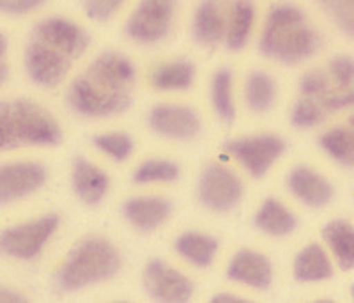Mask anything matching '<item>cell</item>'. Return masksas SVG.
Segmentation results:
<instances>
[{
	"label": "cell",
	"instance_id": "obj_6",
	"mask_svg": "<svg viewBox=\"0 0 354 303\" xmlns=\"http://www.w3.org/2000/svg\"><path fill=\"white\" fill-rule=\"evenodd\" d=\"M59 222V217L52 213L6 229L0 235V254L17 259H34L55 235Z\"/></svg>",
	"mask_w": 354,
	"mask_h": 303
},
{
	"label": "cell",
	"instance_id": "obj_1",
	"mask_svg": "<svg viewBox=\"0 0 354 303\" xmlns=\"http://www.w3.org/2000/svg\"><path fill=\"white\" fill-rule=\"evenodd\" d=\"M321 39L299 6L280 2L266 15L259 50L268 59L298 64L317 52Z\"/></svg>",
	"mask_w": 354,
	"mask_h": 303
},
{
	"label": "cell",
	"instance_id": "obj_31",
	"mask_svg": "<svg viewBox=\"0 0 354 303\" xmlns=\"http://www.w3.org/2000/svg\"><path fill=\"white\" fill-rule=\"evenodd\" d=\"M326 119V109L314 98L303 96L290 110V122L294 128L306 129L321 125Z\"/></svg>",
	"mask_w": 354,
	"mask_h": 303
},
{
	"label": "cell",
	"instance_id": "obj_42",
	"mask_svg": "<svg viewBox=\"0 0 354 303\" xmlns=\"http://www.w3.org/2000/svg\"><path fill=\"white\" fill-rule=\"evenodd\" d=\"M351 126H353V131H354V116L351 118Z\"/></svg>",
	"mask_w": 354,
	"mask_h": 303
},
{
	"label": "cell",
	"instance_id": "obj_14",
	"mask_svg": "<svg viewBox=\"0 0 354 303\" xmlns=\"http://www.w3.org/2000/svg\"><path fill=\"white\" fill-rule=\"evenodd\" d=\"M85 75L94 84L109 91H119V93H129L137 78L133 62L128 57L117 52L101 53L96 61L88 66V71Z\"/></svg>",
	"mask_w": 354,
	"mask_h": 303
},
{
	"label": "cell",
	"instance_id": "obj_5",
	"mask_svg": "<svg viewBox=\"0 0 354 303\" xmlns=\"http://www.w3.org/2000/svg\"><path fill=\"white\" fill-rule=\"evenodd\" d=\"M68 103L75 112L85 118H110L124 112L131 105V96L129 93L105 89L84 75L69 87Z\"/></svg>",
	"mask_w": 354,
	"mask_h": 303
},
{
	"label": "cell",
	"instance_id": "obj_3",
	"mask_svg": "<svg viewBox=\"0 0 354 303\" xmlns=\"http://www.w3.org/2000/svg\"><path fill=\"white\" fill-rule=\"evenodd\" d=\"M121 270V255L103 238H87L73 248L57 273V287L62 293L80 291L115 277Z\"/></svg>",
	"mask_w": 354,
	"mask_h": 303
},
{
	"label": "cell",
	"instance_id": "obj_35",
	"mask_svg": "<svg viewBox=\"0 0 354 303\" xmlns=\"http://www.w3.org/2000/svg\"><path fill=\"white\" fill-rule=\"evenodd\" d=\"M328 82L322 71H308L299 80V91L306 98H321L328 93Z\"/></svg>",
	"mask_w": 354,
	"mask_h": 303
},
{
	"label": "cell",
	"instance_id": "obj_19",
	"mask_svg": "<svg viewBox=\"0 0 354 303\" xmlns=\"http://www.w3.org/2000/svg\"><path fill=\"white\" fill-rule=\"evenodd\" d=\"M122 213L135 229L149 232L169 220L172 204L163 197H133L124 202Z\"/></svg>",
	"mask_w": 354,
	"mask_h": 303
},
{
	"label": "cell",
	"instance_id": "obj_23",
	"mask_svg": "<svg viewBox=\"0 0 354 303\" xmlns=\"http://www.w3.org/2000/svg\"><path fill=\"white\" fill-rule=\"evenodd\" d=\"M255 226L266 235L280 238V236L290 235L298 226V220L280 201L266 199L255 214Z\"/></svg>",
	"mask_w": 354,
	"mask_h": 303
},
{
	"label": "cell",
	"instance_id": "obj_40",
	"mask_svg": "<svg viewBox=\"0 0 354 303\" xmlns=\"http://www.w3.org/2000/svg\"><path fill=\"white\" fill-rule=\"evenodd\" d=\"M6 50H8V39L0 34V62H2V57H4Z\"/></svg>",
	"mask_w": 354,
	"mask_h": 303
},
{
	"label": "cell",
	"instance_id": "obj_36",
	"mask_svg": "<svg viewBox=\"0 0 354 303\" xmlns=\"http://www.w3.org/2000/svg\"><path fill=\"white\" fill-rule=\"evenodd\" d=\"M46 4V0H0V15L24 17L34 12Z\"/></svg>",
	"mask_w": 354,
	"mask_h": 303
},
{
	"label": "cell",
	"instance_id": "obj_25",
	"mask_svg": "<svg viewBox=\"0 0 354 303\" xmlns=\"http://www.w3.org/2000/svg\"><path fill=\"white\" fill-rule=\"evenodd\" d=\"M195 80V66L189 61H172L158 66L151 82L158 91H185Z\"/></svg>",
	"mask_w": 354,
	"mask_h": 303
},
{
	"label": "cell",
	"instance_id": "obj_9",
	"mask_svg": "<svg viewBox=\"0 0 354 303\" xmlns=\"http://www.w3.org/2000/svg\"><path fill=\"white\" fill-rule=\"evenodd\" d=\"M34 39L43 41L57 52L64 53L69 59L80 57L88 48V34L77 21L66 17H48L37 21L32 28Z\"/></svg>",
	"mask_w": 354,
	"mask_h": 303
},
{
	"label": "cell",
	"instance_id": "obj_7",
	"mask_svg": "<svg viewBox=\"0 0 354 303\" xmlns=\"http://www.w3.org/2000/svg\"><path fill=\"white\" fill-rule=\"evenodd\" d=\"M225 151L232 154L254 178L268 174L278 158L286 151V142L278 135H255V137L236 138L225 142Z\"/></svg>",
	"mask_w": 354,
	"mask_h": 303
},
{
	"label": "cell",
	"instance_id": "obj_10",
	"mask_svg": "<svg viewBox=\"0 0 354 303\" xmlns=\"http://www.w3.org/2000/svg\"><path fill=\"white\" fill-rule=\"evenodd\" d=\"M144 286L151 298L165 303H185L194 295L192 280L160 259H153L145 266Z\"/></svg>",
	"mask_w": 354,
	"mask_h": 303
},
{
	"label": "cell",
	"instance_id": "obj_17",
	"mask_svg": "<svg viewBox=\"0 0 354 303\" xmlns=\"http://www.w3.org/2000/svg\"><path fill=\"white\" fill-rule=\"evenodd\" d=\"M287 186H289L290 194L301 204L315 208V210L324 208L333 199V186L328 183V179L305 165L290 170Z\"/></svg>",
	"mask_w": 354,
	"mask_h": 303
},
{
	"label": "cell",
	"instance_id": "obj_27",
	"mask_svg": "<svg viewBox=\"0 0 354 303\" xmlns=\"http://www.w3.org/2000/svg\"><path fill=\"white\" fill-rule=\"evenodd\" d=\"M319 146L335 162L354 167V131L347 128H331L321 135Z\"/></svg>",
	"mask_w": 354,
	"mask_h": 303
},
{
	"label": "cell",
	"instance_id": "obj_18",
	"mask_svg": "<svg viewBox=\"0 0 354 303\" xmlns=\"http://www.w3.org/2000/svg\"><path fill=\"white\" fill-rule=\"evenodd\" d=\"M71 181L77 197L88 206H97L109 194V176L93 162H88L87 158H75Z\"/></svg>",
	"mask_w": 354,
	"mask_h": 303
},
{
	"label": "cell",
	"instance_id": "obj_26",
	"mask_svg": "<svg viewBox=\"0 0 354 303\" xmlns=\"http://www.w3.org/2000/svg\"><path fill=\"white\" fill-rule=\"evenodd\" d=\"M245 98L252 112H268L277 100V84L273 77L266 71H252L246 78Z\"/></svg>",
	"mask_w": 354,
	"mask_h": 303
},
{
	"label": "cell",
	"instance_id": "obj_21",
	"mask_svg": "<svg viewBox=\"0 0 354 303\" xmlns=\"http://www.w3.org/2000/svg\"><path fill=\"white\" fill-rule=\"evenodd\" d=\"M294 277L298 282H322L333 277V266L317 243H310L294 259Z\"/></svg>",
	"mask_w": 354,
	"mask_h": 303
},
{
	"label": "cell",
	"instance_id": "obj_29",
	"mask_svg": "<svg viewBox=\"0 0 354 303\" xmlns=\"http://www.w3.org/2000/svg\"><path fill=\"white\" fill-rule=\"evenodd\" d=\"M179 178V167L170 160L153 158L140 163L133 174V181L137 185H153V183H172Z\"/></svg>",
	"mask_w": 354,
	"mask_h": 303
},
{
	"label": "cell",
	"instance_id": "obj_37",
	"mask_svg": "<svg viewBox=\"0 0 354 303\" xmlns=\"http://www.w3.org/2000/svg\"><path fill=\"white\" fill-rule=\"evenodd\" d=\"M326 112L330 110H342L349 109V107H354V87H347V89H338L335 93H326L324 96H321V101H319Z\"/></svg>",
	"mask_w": 354,
	"mask_h": 303
},
{
	"label": "cell",
	"instance_id": "obj_15",
	"mask_svg": "<svg viewBox=\"0 0 354 303\" xmlns=\"http://www.w3.org/2000/svg\"><path fill=\"white\" fill-rule=\"evenodd\" d=\"M227 9H229V2L225 0H201L198 2L194 12V20H192V34L198 45L213 48L225 39Z\"/></svg>",
	"mask_w": 354,
	"mask_h": 303
},
{
	"label": "cell",
	"instance_id": "obj_32",
	"mask_svg": "<svg viewBox=\"0 0 354 303\" xmlns=\"http://www.w3.org/2000/svg\"><path fill=\"white\" fill-rule=\"evenodd\" d=\"M315 2L344 34L354 39V0H315Z\"/></svg>",
	"mask_w": 354,
	"mask_h": 303
},
{
	"label": "cell",
	"instance_id": "obj_13",
	"mask_svg": "<svg viewBox=\"0 0 354 303\" xmlns=\"http://www.w3.org/2000/svg\"><path fill=\"white\" fill-rule=\"evenodd\" d=\"M46 181L43 165L32 162L9 163L0 167V206L39 190Z\"/></svg>",
	"mask_w": 354,
	"mask_h": 303
},
{
	"label": "cell",
	"instance_id": "obj_2",
	"mask_svg": "<svg viewBox=\"0 0 354 303\" xmlns=\"http://www.w3.org/2000/svg\"><path fill=\"white\" fill-rule=\"evenodd\" d=\"M61 138V128L43 107L27 100L0 103V151L20 146H55Z\"/></svg>",
	"mask_w": 354,
	"mask_h": 303
},
{
	"label": "cell",
	"instance_id": "obj_12",
	"mask_svg": "<svg viewBox=\"0 0 354 303\" xmlns=\"http://www.w3.org/2000/svg\"><path fill=\"white\" fill-rule=\"evenodd\" d=\"M149 126L154 134L172 140H192L201 131V118L185 105H156L149 113Z\"/></svg>",
	"mask_w": 354,
	"mask_h": 303
},
{
	"label": "cell",
	"instance_id": "obj_38",
	"mask_svg": "<svg viewBox=\"0 0 354 303\" xmlns=\"http://www.w3.org/2000/svg\"><path fill=\"white\" fill-rule=\"evenodd\" d=\"M27 302L25 296H21L20 293H15L11 289H6V287H0V303H21Z\"/></svg>",
	"mask_w": 354,
	"mask_h": 303
},
{
	"label": "cell",
	"instance_id": "obj_24",
	"mask_svg": "<svg viewBox=\"0 0 354 303\" xmlns=\"http://www.w3.org/2000/svg\"><path fill=\"white\" fill-rule=\"evenodd\" d=\"M177 254L197 268H207L213 264L218 252V241L202 232H185L176 239Z\"/></svg>",
	"mask_w": 354,
	"mask_h": 303
},
{
	"label": "cell",
	"instance_id": "obj_30",
	"mask_svg": "<svg viewBox=\"0 0 354 303\" xmlns=\"http://www.w3.org/2000/svg\"><path fill=\"white\" fill-rule=\"evenodd\" d=\"M94 146L115 162H124L133 153V140L128 134L112 131V134H101L93 138Z\"/></svg>",
	"mask_w": 354,
	"mask_h": 303
},
{
	"label": "cell",
	"instance_id": "obj_16",
	"mask_svg": "<svg viewBox=\"0 0 354 303\" xmlns=\"http://www.w3.org/2000/svg\"><path fill=\"white\" fill-rule=\"evenodd\" d=\"M227 277L232 282L254 287V289H268L273 280V268L266 255L245 248L230 259Z\"/></svg>",
	"mask_w": 354,
	"mask_h": 303
},
{
	"label": "cell",
	"instance_id": "obj_20",
	"mask_svg": "<svg viewBox=\"0 0 354 303\" xmlns=\"http://www.w3.org/2000/svg\"><path fill=\"white\" fill-rule=\"evenodd\" d=\"M257 20L254 0H230L227 9L225 45L232 52H239L248 45L252 30Z\"/></svg>",
	"mask_w": 354,
	"mask_h": 303
},
{
	"label": "cell",
	"instance_id": "obj_34",
	"mask_svg": "<svg viewBox=\"0 0 354 303\" xmlns=\"http://www.w3.org/2000/svg\"><path fill=\"white\" fill-rule=\"evenodd\" d=\"M330 77L338 89H347L354 85V59L349 55H337L330 61Z\"/></svg>",
	"mask_w": 354,
	"mask_h": 303
},
{
	"label": "cell",
	"instance_id": "obj_11",
	"mask_svg": "<svg viewBox=\"0 0 354 303\" xmlns=\"http://www.w3.org/2000/svg\"><path fill=\"white\" fill-rule=\"evenodd\" d=\"M73 59L57 52L43 41L30 37L25 52V66L30 80L39 87H57L68 75Z\"/></svg>",
	"mask_w": 354,
	"mask_h": 303
},
{
	"label": "cell",
	"instance_id": "obj_33",
	"mask_svg": "<svg viewBox=\"0 0 354 303\" xmlns=\"http://www.w3.org/2000/svg\"><path fill=\"white\" fill-rule=\"evenodd\" d=\"M128 0H82V9L88 20L105 24L119 15Z\"/></svg>",
	"mask_w": 354,
	"mask_h": 303
},
{
	"label": "cell",
	"instance_id": "obj_22",
	"mask_svg": "<svg viewBox=\"0 0 354 303\" xmlns=\"http://www.w3.org/2000/svg\"><path fill=\"white\" fill-rule=\"evenodd\" d=\"M322 238L344 271L354 270V226L347 220H331L322 227Z\"/></svg>",
	"mask_w": 354,
	"mask_h": 303
},
{
	"label": "cell",
	"instance_id": "obj_39",
	"mask_svg": "<svg viewBox=\"0 0 354 303\" xmlns=\"http://www.w3.org/2000/svg\"><path fill=\"white\" fill-rule=\"evenodd\" d=\"M213 303H248V300L239 298V296L232 295V293H220L213 298Z\"/></svg>",
	"mask_w": 354,
	"mask_h": 303
},
{
	"label": "cell",
	"instance_id": "obj_28",
	"mask_svg": "<svg viewBox=\"0 0 354 303\" xmlns=\"http://www.w3.org/2000/svg\"><path fill=\"white\" fill-rule=\"evenodd\" d=\"M232 71L227 68L218 69L211 84V100L214 112L221 121L230 122L236 118V107L232 98Z\"/></svg>",
	"mask_w": 354,
	"mask_h": 303
},
{
	"label": "cell",
	"instance_id": "obj_43",
	"mask_svg": "<svg viewBox=\"0 0 354 303\" xmlns=\"http://www.w3.org/2000/svg\"><path fill=\"white\" fill-rule=\"evenodd\" d=\"M351 295H353V300H354V286H353V289H351Z\"/></svg>",
	"mask_w": 354,
	"mask_h": 303
},
{
	"label": "cell",
	"instance_id": "obj_41",
	"mask_svg": "<svg viewBox=\"0 0 354 303\" xmlns=\"http://www.w3.org/2000/svg\"><path fill=\"white\" fill-rule=\"evenodd\" d=\"M9 71H8V64L6 62H0V84L8 78Z\"/></svg>",
	"mask_w": 354,
	"mask_h": 303
},
{
	"label": "cell",
	"instance_id": "obj_8",
	"mask_svg": "<svg viewBox=\"0 0 354 303\" xmlns=\"http://www.w3.org/2000/svg\"><path fill=\"white\" fill-rule=\"evenodd\" d=\"M198 197L205 208L225 213L241 201L243 185L230 169L220 163H209L198 179Z\"/></svg>",
	"mask_w": 354,
	"mask_h": 303
},
{
	"label": "cell",
	"instance_id": "obj_4",
	"mask_svg": "<svg viewBox=\"0 0 354 303\" xmlns=\"http://www.w3.org/2000/svg\"><path fill=\"white\" fill-rule=\"evenodd\" d=\"M177 0H138L124 25L126 36L138 45H156L172 30Z\"/></svg>",
	"mask_w": 354,
	"mask_h": 303
}]
</instances>
